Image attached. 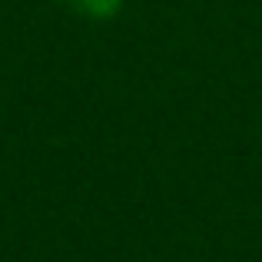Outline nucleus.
<instances>
[{"label": "nucleus", "instance_id": "f257e3e1", "mask_svg": "<svg viewBox=\"0 0 262 262\" xmlns=\"http://www.w3.org/2000/svg\"><path fill=\"white\" fill-rule=\"evenodd\" d=\"M63 4L77 7L80 13H86V17H93V20H110V17L120 13L123 0H63Z\"/></svg>", "mask_w": 262, "mask_h": 262}]
</instances>
